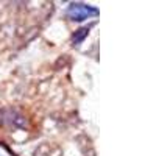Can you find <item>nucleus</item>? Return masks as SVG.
I'll use <instances>...</instances> for the list:
<instances>
[{"instance_id": "f257e3e1", "label": "nucleus", "mask_w": 156, "mask_h": 156, "mask_svg": "<svg viewBox=\"0 0 156 156\" xmlns=\"http://www.w3.org/2000/svg\"><path fill=\"white\" fill-rule=\"evenodd\" d=\"M67 14H69L73 20H84V19H87L89 16H92V14H98V11H97L95 8L87 6V5L72 3V5L69 6Z\"/></svg>"}, {"instance_id": "f03ea898", "label": "nucleus", "mask_w": 156, "mask_h": 156, "mask_svg": "<svg viewBox=\"0 0 156 156\" xmlns=\"http://www.w3.org/2000/svg\"><path fill=\"white\" fill-rule=\"evenodd\" d=\"M78 31H80V33H76V34L73 36V41H75V42H81V39L86 37V34H87V30H86V28H84V30L81 28V30H78Z\"/></svg>"}]
</instances>
